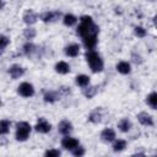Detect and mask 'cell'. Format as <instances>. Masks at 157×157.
I'll return each instance as SVG.
<instances>
[{
  "instance_id": "obj_17",
  "label": "cell",
  "mask_w": 157,
  "mask_h": 157,
  "mask_svg": "<svg viewBox=\"0 0 157 157\" xmlns=\"http://www.w3.org/2000/svg\"><path fill=\"white\" fill-rule=\"evenodd\" d=\"M118 128H119L123 132H128V131L130 130V128H131V123H130V120H128V119H121V120L119 121V124H118Z\"/></svg>"
},
{
  "instance_id": "obj_12",
  "label": "cell",
  "mask_w": 157,
  "mask_h": 157,
  "mask_svg": "<svg viewBox=\"0 0 157 157\" xmlns=\"http://www.w3.org/2000/svg\"><path fill=\"white\" fill-rule=\"evenodd\" d=\"M9 72H10V75H11L12 78H18L20 76L23 75L25 70H23L20 65H12V66L9 69Z\"/></svg>"
},
{
  "instance_id": "obj_6",
  "label": "cell",
  "mask_w": 157,
  "mask_h": 157,
  "mask_svg": "<svg viewBox=\"0 0 157 157\" xmlns=\"http://www.w3.org/2000/svg\"><path fill=\"white\" fill-rule=\"evenodd\" d=\"M137 119L142 124V125H148V126H152L153 125V119L150 114L145 113V112H141L137 114Z\"/></svg>"
},
{
  "instance_id": "obj_7",
  "label": "cell",
  "mask_w": 157,
  "mask_h": 157,
  "mask_svg": "<svg viewBox=\"0 0 157 157\" xmlns=\"http://www.w3.org/2000/svg\"><path fill=\"white\" fill-rule=\"evenodd\" d=\"M36 130H37L38 132H43V134L49 132V131H50V124H49L45 119L40 118L39 121H38L37 125H36Z\"/></svg>"
},
{
  "instance_id": "obj_13",
  "label": "cell",
  "mask_w": 157,
  "mask_h": 157,
  "mask_svg": "<svg viewBox=\"0 0 157 157\" xmlns=\"http://www.w3.org/2000/svg\"><path fill=\"white\" fill-rule=\"evenodd\" d=\"M23 21L27 23V25H32L37 21V15L36 12H33L32 10H27L25 13H23Z\"/></svg>"
},
{
  "instance_id": "obj_31",
  "label": "cell",
  "mask_w": 157,
  "mask_h": 157,
  "mask_svg": "<svg viewBox=\"0 0 157 157\" xmlns=\"http://www.w3.org/2000/svg\"><path fill=\"white\" fill-rule=\"evenodd\" d=\"M45 156H49V157H59L60 156V151L59 150H48V151H45V153H44Z\"/></svg>"
},
{
  "instance_id": "obj_28",
  "label": "cell",
  "mask_w": 157,
  "mask_h": 157,
  "mask_svg": "<svg viewBox=\"0 0 157 157\" xmlns=\"http://www.w3.org/2000/svg\"><path fill=\"white\" fill-rule=\"evenodd\" d=\"M72 155L76 156V157H81L85 155V148L83 147H80V146H76L74 150H72Z\"/></svg>"
},
{
  "instance_id": "obj_22",
  "label": "cell",
  "mask_w": 157,
  "mask_h": 157,
  "mask_svg": "<svg viewBox=\"0 0 157 157\" xmlns=\"http://www.w3.org/2000/svg\"><path fill=\"white\" fill-rule=\"evenodd\" d=\"M76 21H77V18H76L74 15H71V13H66V15L64 16V23H65L66 26H72V25L76 23Z\"/></svg>"
},
{
  "instance_id": "obj_3",
  "label": "cell",
  "mask_w": 157,
  "mask_h": 157,
  "mask_svg": "<svg viewBox=\"0 0 157 157\" xmlns=\"http://www.w3.org/2000/svg\"><path fill=\"white\" fill-rule=\"evenodd\" d=\"M31 132V125L26 121L17 123V130H16V140L18 141H26L28 135Z\"/></svg>"
},
{
  "instance_id": "obj_18",
  "label": "cell",
  "mask_w": 157,
  "mask_h": 157,
  "mask_svg": "<svg viewBox=\"0 0 157 157\" xmlns=\"http://www.w3.org/2000/svg\"><path fill=\"white\" fill-rule=\"evenodd\" d=\"M76 83L81 87H86L88 83H90V77L86 76V75H78L76 77Z\"/></svg>"
},
{
  "instance_id": "obj_32",
  "label": "cell",
  "mask_w": 157,
  "mask_h": 157,
  "mask_svg": "<svg viewBox=\"0 0 157 157\" xmlns=\"http://www.w3.org/2000/svg\"><path fill=\"white\" fill-rule=\"evenodd\" d=\"M1 6H2V1L0 0V7H1Z\"/></svg>"
},
{
  "instance_id": "obj_8",
  "label": "cell",
  "mask_w": 157,
  "mask_h": 157,
  "mask_svg": "<svg viewBox=\"0 0 157 157\" xmlns=\"http://www.w3.org/2000/svg\"><path fill=\"white\" fill-rule=\"evenodd\" d=\"M83 44L85 47L88 49V50H92L96 44H97V36L96 34H92V36H87V37H83Z\"/></svg>"
},
{
  "instance_id": "obj_9",
  "label": "cell",
  "mask_w": 157,
  "mask_h": 157,
  "mask_svg": "<svg viewBox=\"0 0 157 157\" xmlns=\"http://www.w3.org/2000/svg\"><path fill=\"white\" fill-rule=\"evenodd\" d=\"M59 131L63 134V135H69L71 131H72V125L70 121L67 120H61L60 124H59Z\"/></svg>"
},
{
  "instance_id": "obj_14",
  "label": "cell",
  "mask_w": 157,
  "mask_h": 157,
  "mask_svg": "<svg viewBox=\"0 0 157 157\" xmlns=\"http://www.w3.org/2000/svg\"><path fill=\"white\" fill-rule=\"evenodd\" d=\"M78 52H80V47H78V44H70V45H67L66 48H65V53H66V55H69V56H77V54H78Z\"/></svg>"
},
{
  "instance_id": "obj_25",
  "label": "cell",
  "mask_w": 157,
  "mask_h": 157,
  "mask_svg": "<svg viewBox=\"0 0 157 157\" xmlns=\"http://www.w3.org/2000/svg\"><path fill=\"white\" fill-rule=\"evenodd\" d=\"M56 98H58V93H56V92H47V93L44 94V101H45V102H49V103L55 102Z\"/></svg>"
},
{
  "instance_id": "obj_20",
  "label": "cell",
  "mask_w": 157,
  "mask_h": 157,
  "mask_svg": "<svg viewBox=\"0 0 157 157\" xmlns=\"http://www.w3.org/2000/svg\"><path fill=\"white\" fill-rule=\"evenodd\" d=\"M83 94L87 97V98H92L96 93H97V87L96 86H91V87H86L83 88Z\"/></svg>"
},
{
  "instance_id": "obj_24",
  "label": "cell",
  "mask_w": 157,
  "mask_h": 157,
  "mask_svg": "<svg viewBox=\"0 0 157 157\" xmlns=\"http://www.w3.org/2000/svg\"><path fill=\"white\" fill-rule=\"evenodd\" d=\"M34 50H36V45L32 44V43H26V44L23 45V53H25L26 55H31V54H33Z\"/></svg>"
},
{
  "instance_id": "obj_5",
  "label": "cell",
  "mask_w": 157,
  "mask_h": 157,
  "mask_svg": "<svg viewBox=\"0 0 157 157\" xmlns=\"http://www.w3.org/2000/svg\"><path fill=\"white\" fill-rule=\"evenodd\" d=\"M61 146L65 148V150H74L76 146H78V141L74 137H64L61 140Z\"/></svg>"
},
{
  "instance_id": "obj_11",
  "label": "cell",
  "mask_w": 157,
  "mask_h": 157,
  "mask_svg": "<svg viewBox=\"0 0 157 157\" xmlns=\"http://www.w3.org/2000/svg\"><path fill=\"white\" fill-rule=\"evenodd\" d=\"M101 139H102L104 142H110V141H113V140L115 139V132H114V130H112V129H104V130L102 131V134H101Z\"/></svg>"
},
{
  "instance_id": "obj_15",
  "label": "cell",
  "mask_w": 157,
  "mask_h": 157,
  "mask_svg": "<svg viewBox=\"0 0 157 157\" xmlns=\"http://www.w3.org/2000/svg\"><path fill=\"white\" fill-rule=\"evenodd\" d=\"M55 71L59 72V74H67L70 71V66L65 61H59L56 65H55Z\"/></svg>"
},
{
  "instance_id": "obj_33",
  "label": "cell",
  "mask_w": 157,
  "mask_h": 157,
  "mask_svg": "<svg viewBox=\"0 0 157 157\" xmlns=\"http://www.w3.org/2000/svg\"><path fill=\"white\" fill-rule=\"evenodd\" d=\"M0 105H1V101H0Z\"/></svg>"
},
{
  "instance_id": "obj_4",
  "label": "cell",
  "mask_w": 157,
  "mask_h": 157,
  "mask_svg": "<svg viewBox=\"0 0 157 157\" xmlns=\"http://www.w3.org/2000/svg\"><path fill=\"white\" fill-rule=\"evenodd\" d=\"M18 93L22 96V97H31L33 96L34 93V90H33V86L28 82H23L18 86Z\"/></svg>"
},
{
  "instance_id": "obj_16",
  "label": "cell",
  "mask_w": 157,
  "mask_h": 157,
  "mask_svg": "<svg viewBox=\"0 0 157 157\" xmlns=\"http://www.w3.org/2000/svg\"><path fill=\"white\" fill-rule=\"evenodd\" d=\"M117 70L120 72V74H129L130 72V64L126 63V61H120L118 65H117Z\"/></svg>"
},
{
  "instance_id": "obj_2",
  "label": "cell",
  "mask_w": 157,
  "mask_h": 157,
  "mask_svg": "<svg viewBox=\"0 0 157 157\" xmlns=\"http://www.w3.org/2000/svg\"><path fill=\"white\" fill-rule=\"evenodd\" d=\"M86 59H87V63L93 72H99L103 70V61H102L101 56L98 55V53H96L93 50H88L86 53Z\"/></svg>"
},
{
  "instance_id": "obj_23",
  "label": "cell",
  "mask_w": 157,
  "mask_h": 157,
  "mask_svg": "<svg viewBox=\"0 0 157 157\" xmlns=\"http://www.w3.org/2000/svg\"><path fill=\"white\" fill-rule=\"evenodd\" d=\"M125 147H126V142H125L124 140H118V141H115L114 145H113V150H114L115 152H120V151H123Z\"/></svg>"
},
{
  "instance_id": "obj_10",
  "label": "cell",
  "mask_w": 157,
  "mask_h": 157,
  "mask_svg": "<svg viewBox=\"0 0 157 157\" xmlns=\"http://www.w3.org/2000/svg\"><path fill=\"white\" fill-rule=\"evenodd\" d=\"M60 17V12L59 11H54V12H44L40 18L44 21V22H53L55 20H58Z\"/></svg>"
},
{
  "instance_id": "obj_1",
  "label": "cell",
  "mask_w": 157,
  "mask_h": 157,
  "mask_svg": "<svg viewBox=\"0 0 157 157\" xmlns=\"http://www.w3.org/2000/svg\"><path fill=\"white\" fill-rule=\"evenodd\" d=\"M77 33L83 38L87 36H92L98 33V27L93 23L91 16H82L81 17V25L77 27Z\"/></svg>"
},
{
  "instance_id": "obj_30",
  "label": "cell",
  "mask_w": 157,
  "mask_h": 157,
  "mask_svg": "<svg viewBox=\"0 0 157 157\" xmlns=\"http://www.w3.org/2000/svg\"><path fill=\"white\" fill-rule=\"evenodd\" d=\"M135 34H136L137 37H140V38H144V37L146 36V29H144V28L140 27V26H136V27H135Z\"/></svg>"
},
{
  "instance_id": "obj_19",
  "label": "cell",
  "mask_w": 157,
  "mask_h": 157,
  "mask_svg": "<svg viewBox=\"0 0 157 157\" xmlns=\"http://www.w3.org/2000/svg\"><path fill=\"white\" fill-rule=\"evenodd\" d=\"M10 130V121L4 119V120H0V135H5L7 134Z\"/></svg>"
},
{
  "instance_id": "obj_26",
  "label": "cell",
  "mask_w": 157,
  "mask_h": 157,
  "mask_svg": "<svg viewBox=\"0 0 157 157\" xmlns=\"http://www.w3.org/2000/svg\"><path fill=\"white\" fill-rule=\"evenodd\" d=\"M101 118H102L101 113H98V110H96V112H93V113L90 114L88 120L92 121V123H99V121H101Z\"/></svg>"
},
{
  "instance_id": "obj_21",
  "label": "cell",
  "mask_w": 157,
  "mask_h": 157,
  "mask_svg": "<svg viewBox=\"0 0 157 157\" xmlns=\"http://www.w3.org/2000/svg\"><path fill=\"white\" fill-rule=\"evenodd\" d=\"M147 103L151 105L152 109H156V107H157V94H156V92L150 93V96L147 97Z\"/></svg>"
},
{
  "instance_id": "obj_29",
  "label": "cell",
  "mask_w": 157,
  "mask_h": 157,
  "mask_svg": "<svg viewBox=\"0 0 157 157\" xmlns=\"http://www.w3.org/2000/svg\"><path fill=\"white\" fill-rule=\"evenodd\" d=\"M9 44V38L5 36H0V54L2 53V49Z\"/></svg>"
},
{
  "instance_id": "obj_27",
  "label": "cell",
  "mask_w": 157,
  "mask_h": 157,
  "mask_svg": "<svg viewBox=\"0 0 157 157\" xmlns=\"http://www.w3.org/2000/svg\"><path fill=\"white\" fill-rule=\"evenodd\" d=\"M23 36L27 38V39H33L36 37V29L34 28H26L23 31Z\"/></svg>"
}]
</instances>
